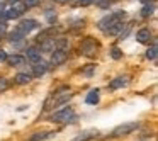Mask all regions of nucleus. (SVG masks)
<instances>
[{
	"label": "nucleus",
	"instance_id": "f257e3e1",
	"mask_svg": "<svg viewBox=\"0 0 158 141\" xmlns=\"http://www.w3.org/2000/svg\"><path fill=\"white\" fill-rule=\"evenodd\" d=\"M126 17V12H114V14H110V15H106L104 19H100L99 21V29L100 31H104L106 32L107 29L110 27L112 24H116V22H119V21H123V19Z\"/></svg>",
	"mask_w": 158,
	"mask_h": 141
},
{
	"label": "nucleus",
	"instance_id": "f03ea898",
	"mask_svg": "<svg viewBox=\"0 0 158 141\" xmlns=\"http://www.w3.org/2000/svg\"><path fill=\"white\" fill-rule=\"evenodd\" d=\"M73 119H75V112H73L72 107H65V109L58 110L51 116L53 122H68V121H73Z\"/></svg>",
	"mask_w": 158,
	"mask_h": 141
},
{
	"label": "nucleus",
	"instance_id": "7ed1b4c3",
	"mask_svg": "<svg viewBox=\"0 0 158 141\" xmlns=\"http://www.w3.org/2000/svg\"><path fill=\"white\" fill-rule=\"evenodd\" d=\"M38 26H39L38 21H34V19H24V21H21V24L15 27V31H17L21 36H24V38H26V36H27L29 32L34 31Z\"/></svg>",
	"mask_w": 158,
	"mask_h": 141
},
{
	"label": "nucleus",
	"instance_id": "20e7f679",
	"mask_svg": "<svg viewBox=\"0 0 158 141\" xmlns=\"http://www.w3.org/2000/svg\"><path fill=\"white\" fill-rule=\"evenodd\" d=\"M24 10H26V5L17 2V4H12V7L9 10H4V15H5V19H17L24 14Z\"/></svg>",
	"mask_w": 158,
	"mask_h": 141
},
{
	"label": "nucleus",
	"instance_id": "39448f33",
	"mask_svg": "<svg viewBox=\"0 0 158 141\" xmlns=\"http://www.w3.org/2000/svg\"><path fill=\"white\" fill-rule=\"evenodd\" d=\"M138 127V122H126V124H121L117 126L116 129L112 131V136L114 138H119V136H124V134H129L131 131H134Z\"/></svg>",
	"mask_w": 158,
	"mask_h": 141
},
{
	"label": "nucleus",
	"instance_id": "423d86ee",
	"mask_svg": "<svg viewBox=\"0 0 158 141\" xmlns=\"http://www.w3.org/2000/svg\"><path fill=\"white\" fill-rule=\"evenodd\" d=\"M97 48H99V44H97L95 39H92V38L85 39V41L82 43V53L85 56H94L97 53Z\"/></svg>",
	"mask_w": 158,
	"mask_h": 141
},
{
	"label": "nucleus",
	"instance_id": "0eeeda50",
	"mask_svg": "<svg viewBox=\"0 0 158 141\" xmlns=\"http://www.w3.org/2000/svg\"><path fill=\"white\" fill-rule=\"evenodd\" d=\"M66 58H68V55H66L65 49H55V51H51V65H55V66L65 63Z\"/></svg>",
	"mask_w": 158,
	"mask_h": 141
},
{
	"label": "nucleus",
	"instance_id": "6e6552de",
	"mask_svg": "<svg viewBox=\"0 0 158 141\" xmlns=\"http://www.w3.org/2000/svg\"><path fill=\"white\" fill-rule=\"evenodd\" d=\"M46 72H48V63L43 61V60L32 65V75L34 77H43Z\"/></svg>",
	"mask_w": 158,
	"mask_h": 141
},
{
	"label": "nucleus",
	"instance_id": "1a4fd4ad",
	"mask_svg": "<svg viewBox=\"0 0 158 141\" xmlns=\"http://www.w3.org/2000/svg\"><path fill=\"white\" fill-rule=\"evenodd\" d=\"M127 83H129V78H127V77H117V78H114L112 82L109 83V89L117 90V89H121V87H126Z\"/></svg>",
	"mask_w": 158,
	"mask_h": 141
},
{
	"label": "nucleus",
	"instance_id": "9d476101",
	"mask_svg": "<svg viewBox=\"0 0 158 141\" xmlns=\"http://www.w3.org/2000/svg\"><path fill=\"white\" fill-rule=\"evenodd\" d=\"M97 136H99V131L97 129H89V131H83L82 134H78L73 141H89V139H94Z\"/></svg>",
	"mask_w": 158,
	"mask_h": 141
},
{
	"label": "nucleus",
	"instance_id": "9b49d317",
	"mask_svg": "<svg viewBox=\"0 0 158 141\" xmlns=\"http://www.w3.org/2000/svg\"><path fill=\"white\" fill-rule=\"evenodd\" d=\"M136 39H138L139 43H143V44L150 43V39H151V32H150V29H146V27L139 29V31L136 32Z\"/></svg>",
	"mask_w": 158,
	"mask_h": 141
},
{
	"label": "nucleus",
	"instance_id": "f8f14e48",
	"mask_svg": "<svg viewBox=\"0 0 158 141\" xmlns=\"http://www.w3.org/2000/svg\"><path fill=\"white\" fill-rule=\"evenodd\" d=\"M7 61L10 66H22L26 63V58L21 55H12V56H7Z\"/></svg>",
	"mask_w": 158,
	"mask_h": 141
},
{
	"label": "nucleus",
	"instance_id": "ddd939ff",
	"mask_svg": "<svg viewBox=\"0 0 158 141\" xmlns=\"http://www.w3.org/2000/svg\"><path fill=\"white\" fill-rule=\"evenodd\" d=\"M41 49H43V51H48V53L55 51V49H56V41H55V38H53V39H48V38L43 39Z\"/></svg>",
	"mask_w": 158,
	"mask_h": 141
},
{
	"label": "nucleus",
	"instance_id": "4468645a",
	"mask_svg": "<svg viewBox=\"0 0 158 141\" xmlns=\"http://www.w3.org/2000/svg\"><path fill=\"white\" fill-rule=\"evenodd\" d=\"M27 60L29 61H32V63H38V61H41V53L38 51L36 48H27Z\"/></svg>",
	"mask_w": 158,
	"mask_h": 141
},
{
	"label": "nucleus",
	"instance_id": "2eb2a0df",
	"mask_svg": "<svg viewBox=\"0 0 158 141\" xmlns=\"http://www.w3.org/2000/svg\"><path fill=\"white\" fill-rule=\"evenodd\" d=\"M123 27H124L123 21H119V22H116V24L110 26L106 32H107V34H110V36H117V34H121V32H123Z\"/></svg>",
	"mask_w": 158,
	"mask_h": 141
},
{
	"label": "nucleus",
	"instance_id": "dca6fc26",
	"mask_svg": "<svg viewBox=\"0 0 158 141\" xmlns=\"http://www.w3.org/2000/svg\"><path fill=\"white\" fill-rule=\"evenodd\" d=\"M51 136H53L51 131H43V133L32 134V136L29 138V141H43V139H48V138H51Z\"/></svg>",
	"mask_w": 158,
	"mask_h": 141
},
{
	"label": "nucleus",
	"instance_id": "f3484780",
	"mask_svg": "<svg viewBox=\"0 0 158 141\" xmlns=\"http://www.w3.org/2000/svg\"><path fill=\"white\" fill-rule=\"evenodd\" d=\"M14 80H15V83H19V85H26V83L31 82V75H29V73H17Z\"/></svg>",
	"mask_w": 158,
	"mask_h": 141
},
{
	"label": "nucleus",
	"instance_id": "a211bd4d",
	"mask_svg": "<svg viewBox=\"0 0 158 141\" xmlns=\"http://www.w3.org/2000/svg\"><path fill=\"white\" fill-rule=\"evenodd\" d=\"M85 100H87V104H92V106H95V104L99 102V90H97V89L90 90Z\"/></svg>",
	"mask_w": 158,
	"mask_h": 141
},
{
	"label": "nucleus",
	"instance_id": "6ab92c4d",
	"mask_svg": "<svg viewBox=\"0 0 158 141\" xmlns=\"http://www.w3.org/2000/svg\"><path fill=\"white\" fill-rule=\"evenodd\" d=\"M153 12H155V4H150V2L144 4L143 9H141V15H143V17H150Z\"/></svg>",
	"mask_w": 158,
	"mask_h": 141
},
{
	"label": "nucleus",
	"instance_id": "aec40b11",
	"mask_svg": "<svg viewBox=\"0 0 158 141\" xmlns=\"http://www.w3.org/2000/svg\"><path fill=\"white\" fill-rule=\"evenodd\" d=\"M156 51H158V49H156V44H153L151 48H148V49H146V58H148V60H156Z\"/></svg>",
	"mask_w": 158,
	"mask_h": 141
},
{
	"label": "nucleus",
	"instance_id": "412c9836",
	"mask_svg": "<svg viewBox=\"0 0 158 141\" xmlns=\"http://www.w3.org/2000/svg\"><path fill=\"white\" fill-rule=\"evenodd\" d=\"M110 56H112L114 60H119L121 56H123V51H121L119 48H112L110 49Z\"/></svg>",
	"mask_w": 158,
	"mask_h": 141
},
{
	"label": "nucleus",
	"instance_id": "4be33fe9",
	"mask_svg": "<svg viewBox=\"0 0 158 141\" xmlns=\"http://www.w3.org/2000/svg\"><path fill=\"white\" fill-rule=\"evenodd\" d=\"M9 87V82H7V78H2L0 77V92H4L5 89Z\"/></svg>",
	"mask_w": 158,
	"mask_h": 141
},
{
	"label": "nucleus",
	"instance_id": "5701e85b",
	"mask_svg": "<svg viewBox=\"0 0 158 141\" xmlns=\"http://www.w3.org/2000/svg\"><path fill=\"white\" fill-rule=\"evenodd\" d=\"M94 2H95L97 5H100V7H109V0H94Z\"/></svg>",
	"mask_w": 158,
	"mask_h": 141
},
{
	"label": "nucleus",
	"instance_id": "b1692460",
	"mask_svg": "<svg viewBox=\"0 0 158 141\" xmlns=\"http://www.w3.org/2000/svg\"><path fill=\"white\" fill-rule=\"evenodd\" d=\"M39 0H24V5L26 7H34V5H38Z\"/></svg>",
	"mask_w": 158,
	"mask_h": 141
},
{
	"label": "nucleus",
	"instance_id": "393cba45",
	"mask_svg": "<svg viewBox=\"0 0 158 141\" xmlns=\"http://www.w3.org/2000/svg\"><path fill=\"white\" fill-rule=\"evenodd\" d=\"M5 32H7V24H5V22H0V38H2Z\"/></svg>",
	"mask_w": 158,
	"mask_h": 141
},
{
	"label": "nucleus",
	"instance_id": "a878e982",
	"mask_svg": "<svg viewBox=\"0 0 158 141\" xmlns=\"http://www.w3.org/2000/svg\"><path fill=\"white\" fill-rule=\"evenodd\" d=\"M7 61V53L4 51V49H0V63Z\"/></svg>",
	"mask_w": 158,
	"mask_h": 141
},
{
	"label": "nucleus",
	"instance_id": "bb28decb",
	"mask_svg": "<svg viewBox=\"0 0 158 141\" xmlns=\"http://www.w3.org/2000/svg\"><path fill=\"white\" fill-rule=\"evenodd\" d=\"M78 4L85 7V5H90V4H94V0H78Z\"/></svg>",
	"mask_w": 158,
	"mask_h": 141
},
{
	"label": "nucleus",
	"instance_id": "cd10ccee",
	"mask_svg": "<svg viewBox=\"0 0 158 141\" xmlns=\"http://www.w3.org/2000/svg\"><path fill=\"white\" fill-rule=\"evenodd\" d=\"M53 2H56V4H66L68 0H53Z\"/></svg>",
	"mask_w": 158,
	"mask_h": 141
},
{
	"label": "nucleus",
	"instance_id": "c85d7f7f",
	"mask_svg": "<svg viewBox=\"0 0 158 141\" xmlns=\"http://www.w3.org/2000/svg\"><path fill=\"white\" fill-rule=\"evenodd\" d=\"M4 10H5V9H4V5L0 4V14H4Z\"/></svg>",
	"mask_w": 158,
	"mask_h": 141
},
{
	"label": "nucleus",
	"instance_id": "c756f323",
	"mask_svg": "<svg viewBox=\"0 0 158 141\" xmlns=\"http://www.w3.org/2000/svg\"><path fill=\"white\" fill-rule=\"evenodd\" d=\"M7 2H10V4H17L19 0H7Z\"/></svg>",
	"mask_w": 158,
	"mask_h": 141
}]
</instances>
